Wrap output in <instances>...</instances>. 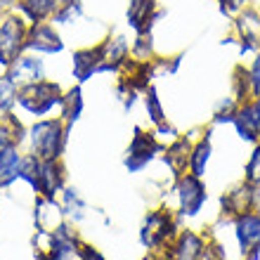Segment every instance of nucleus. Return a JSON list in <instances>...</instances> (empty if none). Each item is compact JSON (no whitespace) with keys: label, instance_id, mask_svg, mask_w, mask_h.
Masks as SVG:
<instances>
[{"label":"nucleus","instance_id":"nucleus-6","mask_svg":"<svg viewBox=\"0 0 260 260\" xmlns=\"http://www.w3.org/2000/svg\"><path fill=\"white\" fill-rule=\"evenodd\" d=\"M237 34H239L241 48L244 50H260V12L244 7L234 21Z\"/></svg>","mask_w":260,"mask_h":260},{"label":"nucleus","instance_id":"nucleus-14","mask_svg":"<svg viewBox=\"0 0 260 260\" xmlns=\"http://www.w3.org/2000/svg\"><path fill=\"white\" fill-rule=\"evenodd\" d=\"M168 234H171V220H168V215H166V213L151 215L149 222H147V230H144V241L151 246V244L164 241Z\"/></svg>","mask_w":260,"mask_h":260},{"label":"nucleus","instance_id":"nucleus-8","mask_svg":"<svg viewBox=\"0 0 260 260\" xmlns=\"http://www.w3.org/2000/svg\"><path fill=\"white\" fill-rule=\"evenodd\" d=\"M154 7H156L154 0H130L128 21L133 24L137 34H147L149 31L151 19H154Z\"/></svg>","mask_w":260,"mask_h":260},{"label":"nucleus","instance_id":"nucleus-27","mask_svg":"<svg viewBox=\"0 0 260 260\" xmlns=\"http://www.w3.org/2000/svg\"><path fill=\"white\" fill-rule=\"evenodd\" d=\"M201 260H222V253H220L215 246H208L204 253H201Z\"/></svg>","mask_w":260,"mask_h":260},{"label":"nucleus","instance_id":"nucleus-11","mask_svg":"<svg viewBox=\"0 0 260 260\" xmlns=\"http://www.w3.org/2000/svg\"><path fill=\"white\" fill-rule=\"evenodd\" d=\"M237 227H239V241L244 251L260 248V215H244Z\"/></svg>","mask_w":260,"mask_h":260},{"label":"nucleus","instance_id":"nucleus-19","mask_svg":"<svg viewBox=\"0 0 260 260\" xmlns=\"http://www.w3.org/2000/svg\"><path fill=\"white\" fill-rule=\"evenodd\" d=\"M253 197L255 194L244 185V187H239V189H234L227 199H222V204H225L232 213H246L248 208H251V204H253Z\"/></svg>","mask_w":260,"mask_h":260},{"label":"nucleus","instance_id":"nucleus-3","mask_svg":"<svg viewBox=\"0 0 260 260\" xmlns=\"http://www.w3.org/2000/svg\"><path fill=\"white\" fill-rule=\"evenodd\" d=\"M64 125L62 121H38L31 128V147H34V156H38L41 161H55L62 151L64 144Z\"/></svg>","mask_w":260,"mask_h":260},{"label":"nucleus","instance_id":"nucleus-2","mask_svg":"<svg viewBox=\"0 0 260 260\" xmlns=\"http://www.w3.org/2000/svg\"><path fill=\"white\" fill-rule=\"evenodd\" d=\"M26 19L19 14H3L0 19V64H10L21 55V50H26Z\"/></svg>","mask_w":260,"mask_h":260},{"label":"nucleus","instance_id":"nucleus-15","mask_svg":"<svg viewBox=\"0 0 260 260\" xmlns=\"http://www.w3.org/2000/svg\"><path fill=\"white\" fill-rule=\"evenodd\" d=\"M21 140V123L10 114L0 116V151L10 149Z\"/></svg>","mask_w":260,"mask_h":260},{"label":"nucleus","instance_id":"nucleus-10","mask_svg":"<svg viewBox=\"0 0 260 260\" xmlns=\"http://www.w3.org/2000/svg\"><path fill=\"white\" fill-rule=\"evenodd\" d=\"M156 149V142H154V137L142 133V130H137L135 140L130 144V158H128V166L130 168H137V166H142L144 161H149L151 158V151Z\"/></svg>","mask_w":260,"mask_h":260},{"label":"nucleus","instance_id":"nucleus-30","mask_svg":"<svg viewBox=\"0 0 260 260\" xmlns=\"http://www.w3.org/2000/svg\"><path fill=\"white\" fill-rule=\"evenodd\" d=\"M17 3H21V0H17Z\"/></svg>","mask_w":260,"mask_h":260},{"label":"nucleus","instance_id":"nucleus-12","mask_svg":"<svg viewBox=\"0 0 260 260\" xmlns=\"http://www.w3.org/2000/svg\"><path fill=\"white\" fill-rule=\"evenodd\" d=\"M21 173V156L14 147L0 151V185H10Z\"/></svg>","mask_w":260,"mask_h":260},{"label":"nucleus","instance_id":"nucleus-13","mask_svg":"<svg viewBox=\"0 0 260 260\" xmlns=\"http://www.w3.org/2000/svg\"><path fill=\"white\" fill-rule=\"evenodd\" d=\"M19 7L28 21H45L55 12L57 0H21Z\"/></svg>","mask_w":260,"mask_h":260},{"label":"nucleus","instance_id":"nucleus-16","mask_svg":"<svg viewBox=\"0 0 260 260\" xmlns=\"http://www.w3.org/2000/svg\"><path fill=\"white\" fill-rule=\"evenodd\" d=\"M83 14L81 0H57V7L52 12V21L55 24H71Z\"/></svg>","mask_w":260,"mask_h":260},{"label":"nucleus","instance_id":"nucleus-22","mask_svg":"<svg viewBox=\"0 0 260 260\" xmlns=\"http://www.w3.org/2000/svg\"><path fill=\"white\" fill-rule=\"evenodd\" d=\"M208 154H211V144H208V140H201V142L197 144V149L192 151V168H194V175H201V171H204L206 161H208Z\"/></svg>","mask_w":260,"mask_h":260},{"label":"nucleus","instance_id":"nucleus-29","mask_svg":"<svg viewBox=\"0 0 260 260\" xmlns=\"http://www.w3.org/2000/svg\"><path fill=\"white\" fill-rule=\"evenodd\" d=\"M253 199H255V201H258V206H260V189H258V192H255V197H253Z\"/></svg>","mask_w":260,"mask_h":260},{"label":"nucleus","instance_id":"nucleus-25","mask_svg":"<svg viewBox=\"0 0 260 260\" xmlns=\"http://www.w3.org/2000/svg\"><path fill=\"white\" fill-rule=\"evenodd\" d=\"M248 182H260V147L253 151V158L248 164Z\"/></svg>","mask_w":260,"mask_h":260},{"label":"nucleus","instance_id":"nucleus-18","mask_svg":"<svg viewBox=\"0 0 260 260\" xmlns=\"http://www.w3.org/2000/svg\"><path fill=\"white\" fill-rule=\"evenodd\" d=\"M189 151H192L189 142H187V140H178V142H175L171 149H168V156H166V161L171 164L173 171L182 173L187 168V161L192 158V154H189Z\"/></svg>","mask_w":260,"mask_h":260},{"label":"nucleus","instance_id":"nucleus-5","mask_svg":"<svg viewBox=\"0 0 260 260\" xmlns=\"http://www.w3.org/2000/svg\"><path fill=\"white\" fill-rule=\"evenodd\" d=\"M7 78L17 85V88H26L31 83H38L45 78L43 71V59L34 55H19L10 67H7Z\"/></svg>","mask_w":260,"mask_h":260},{"label":"nucleus","instance_id":"nucleus-4","mask_svg":"<svg viewBox=\"0 0 260 260\" xmlns=\"http://www.w3.org/2000/svg\"><path fill=\"white\" fill-rule=\"evenodd\" d=\"M64 48L62 38L59 34L55 31V26L50 21H34L28 26V34H26V50L31 52H59Z\"/></svg>","mask_w":260,"mask_h":260},{"label":"nucleus","instance_id":"nucleus-26","mask_svg":"<svg viewBox=\"0 0 260 260\" xmlns=\"http://www.w3.org/2000/svg\"><path fill=\"white\" fill-rule=\"evenodd\" d=\"M222 3V12H241L244 7H248V3L251 0H220Z\"/></svg>","mask_w":260,"mask_h":260},{"label":"nucleus","instance_id":"nucleus-24","mask_svg":"<svg viewBox=\"0 0 260 260\" xmlns=\"http://www.w3.org/2000/svg\"><path fill=\"white\" fill-rule=\"evenodd\" d=\"M248 78H251V92H253V100L260 97V52L255 57L253 67L248 69Z\"/></svg>","mask_w":260,"mask_h":260},{"label":"nucleus","instance_id":"nucleus-1","mask_svg":"<svg viewBox=\"0 0 260 260\" xmlns=\"http://www.w3.org/2000/svg\"><path fill=\"white\" fill-rule=\"evenodd\" d=\"M62 88L52 81H38V83H31L26 88H19L17 92V102L34 116H43L48 114L50 109H55L62 104Z\"/></svg>","mask_w":260,"mask_h":260},{"label":"nucleus","instance_id":"nucleus-7","mask_svg":"<svg viewBox=\"0 0 260 260\" xmlns=\"http://www.w3.org/2000/svg\"><path fill=\"white\" fill-rule=\"evenodd\" d=\"M102 67V45L88 50H78L74 55V76L78 81H88Z\"/></svg>","mask_w":260,"mask_h":260},{"label":"nucleus","instance_id":"nucleus-23","mask_svg":"<svg viewBox=\"0 0 260 260\" xmlns=\"http://www.w3.org/2000/svg\"><path fill=\"white\" fill-rule=\"evenodd\" d=\"M147 109H149V116L154 118V123H164V109H161V102H158L154 88H147Z\"/></svg>","mask_w":260,"mask_h":260},{"label":"nucleus","instance_id":"nucleus-21","mask_svg":"<svg viewBox=\"0 0 260 260\" xmlns=\"http://www.w3.org/2000/svg\"><path fill=\"white\" fill-rule=\"evenodd\" d=\"M197 255H201V241L194 234H185L178 248V260H197Z\"/></svg>","mask_w":260,"mask_h":260},{"label":"nucleus","instance_id":"nucleus-9","mask_svg":"<svg viewBox=\"0 0 260 260\" xmlns=\"http://www.w3.org/2000/svg\"><path fill=\"white\" fill-rule=\"evenodd\" d=\"M180 199H182V211L189 213V215H194L201 208L206 192H204V187H201V182L197 180V175L194 178H185L180 182Z\"/></svg>","mask_w":260,"mask_h":260},{"label":"nucleus","instance_id":"nucleus-28","mask_svg":"<svg viewBox=\"0 0 260 260\" xmlns=\"http://www.w3.org/2000/svg\"><path fill=\"white\" fill-rule=\"evenodd\" d=\"M253 111H255V123H258V137H260V97L253 100Z\"/></svg>","mask_w":260,"mask_h":260},{"label":"nucleus","instance_id":"nucleus-17","mask_svg":"<svg viewBox=\"0 0 260 260\" xmlns=\"http://www.w3.org/2000/svg\"><path fill=\"white\" fill-rule=\"evenodd\" d=\"M62 116L64 121H67L69 125L74 123L76 118L81 116V111H83V100H81V88H71L67 92V95L62 97Z\"/></svg>","mask_w":260,"mask_h":260},{"label":"nucleus","instance_id":"nucleus-20","mask_svg":"<svg viewBox=\"0 0 260 260\" xmlns=\"http://www.w3.org/2000/svg\"><path fill=\"white\" fill-rule=\"evenodd\" d=\"M17 92L19 88L7 76H0V114H10V109L17 102Z\"/></svg>","mask_w":260,"mask_h":260}]
</instances>
